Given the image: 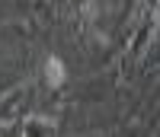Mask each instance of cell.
I'll use <instances>...</instances> for the list:
<instances>
[{"mask_svg":"<svg viewBox=\"0 0 160 137\" xmlns=\"http://www.w3.org/2000/svg\"><path fill=\"white\" fill-rule=\"evenodd\" d=\"M45 77H48V86H61V83H64V64H61L58 58H48Z\"/></svg>","mask_w":160,"mask_h":137,"instance_id":"obj_1","label":"cell"}]
</instances>
